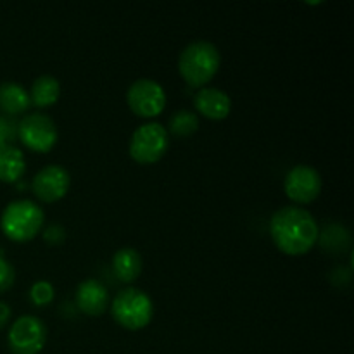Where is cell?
Returning a JSON list of instances; mask_svg holds the SVG:
<instances>
[{
    "label": "cell",
    "instance_id": "8fae6325",
    "mask_svg": "<svg viewBox=\"0 0 354 354\" xmlns=\"http://www.w3.org/2000/svg\"><path fill=\"white\" fill-rule=\"evenodd\" d=\"M76 304L88 317H100L109 304L106 286L95 279L83 280L76 289Z\"/></svg>",
    "mask_w": 354,
    "mask_h": 354
},
{
    "label": "cell",
    "instance_id": "2e32d148",
    "mask_svg": "<svg viewBox=\"0 0 354 354\" xmlns=\"http://www.w3.org/2000/svg\"><path fill=\"white\" fill-rule=\"evenodd\" d=\"M59 95H61V83L57 82V78L50 75L40 76L31 85L30 100L37 107L54 106L57 102Z\"/></svg>",
    "mask_w": 354,
    "mask_h": 354
},
{
    "label": "cell",
    "instance_id": "4fadbf2b",
    "mask_svg": "<svg viewBox=\"0 0 354 354\" xmlns=\"http://www.w3.org/2000/svg\"><path fill=\"white\" fill-rule=\"evenodd\" d=\"M26 161L23 152L12 144H0V180L7 183L17 182L24 175Z\"/></svg>",
    "mask_w": 354,
    "mask_h": 354
},
{
    "label": "cell",
    "instance_id": "44dd1931",
    "mask_svg": "<svg viewBox=\"0 0 354 354\" xmlns=\"http://www.w3.org/2000/svg\"><path fill=\"white\" fill-rule=\"evenodd\" d=\"M44 239L48 242V244L57 245L66 239V230L62 227H59V225H52V227H48L47 230H45Z\"/></svg>",
    "mask_w": 354,
    "mask_h": 354
},
{
    "label": "cell",
    "instance_id": "9c48e42d",
    "mask_svg": "<svg viewBox=\"0 0 354 354\" xmlns=\"http://www.w3.org/2000/svg\"><path fill=\"white\" fill-rule=\"evenodd\" d=\"M287 197L297 204H310L320 196L322 176L313 166L297 165L287 173L283 182Z\"/></svg>",
    "mask_w": 354,
    "mask_h": 354
},
{
    "label": "cell",
    "instance_id": "9a60e30c",
    "mask_svg": "<svg viewBox=\"0 0 354 354\" xmlns=\"http://www.w3.org/2000/svg\"><path fill=\"white\" fill-rule=\"evenodd\" d=\"M113 270L121 282H133L142 272V256L133 248L120 249L113 258Z\"/></svg>",
    "mask_w": 354,
    "mask_h": 354
},
{
    "label": "cell",
    "instance_id": "7402d4cb",
    "mask_svg": "<svg viewBox=\"0 0 354 354\" xmlns=\"http://www.w3.org/2000/svg\"><path fill=\"white\" fill-rule=\"evenodd\" d=\"M9 318H10V308L7 306L6 303H2V301H0V330L6 327V324L9 322Z\"/></svg>",
    "mask_w": 354,
    "mask_h": 354
},
{
    "label": "cell",
    "instance_id": "e0dca14e",
    "mask_svg": "<svg viewBox=\"0 0 354 354\" xmlns=\"http://www.w3.org/2000/svg\"><path fill=\"white\" fill-rule=\"evenodd\" d=\"M199 128V118L187 109H180L169 120V133L178 138H185L194 135Z\"/></svg>",
    "mask_w": 354,
    "mask_h": 354
},
{
    "label": "cell",
    "instance_id": "5bb4252c",
    "mask_svg": "<svg viewBox=\"0 0 354 354\" xmlns=\"http://www.w3.org/2000/svg\"><path fill=\"white\" fill-rule=\"evenodd\" d=\"M30 93L14 82L0 83V109L6 114L16 116L30 107Z\"/></svg>",
    "mask_w": 354,
    "mask_h": 354
},
{
    "label": "cell",
    "instance_id": "ba28073f",
    "mask_svg": "<svg viewBox=\"0 0 354 354\" xmlns=\"http://www.w3.org/2000/svg\"><path fill=\"white\" fill-rule=\"evenodd\" d=\"M127 100L130 109L140 118H154L166 107V92L158 82L140 78L128 88Z\"/></svg>",
    "mask_w": 354,
    "mask_h": 354
},
{
    "label": "cell",
    "instance_id": "5b68a950",
    "mask_svg": "<svg viewBox=\"0 0 354 354\" xmlns=\"http://www.w3.org/2000/svg\"><path fill=\"white\" fill-rule=\"evenodd\" d=\"M169 149V133L162 124L147 123L133 131L130 156L138 165H152L165 158Z\"/></svg>",
    "mask_w": 354,
    "mask_h": 354
},
{
    "label": "cell",
    "instance_id": "52a82bcc",
    "mask_svg": "<svg viewBox=\"0 0 354 354\" xmlns=\"http://www.w3.org/2000/svg\"><path fill=\"white\" fill-rule=\"evenodd\" d=\"M17 137L30 151L48 152L57 144V128L47 114L31 113L17 123Z\"/></svg>",
    "mask_w": 354,
    "mask_h": 354
},
{
    "label": "cell",
    "instance_id": "d6986e66",
    "mask_svg": "<svg viewBox=\"0 0 354 354\" xmlns=\"http://www.w3.org/2000/svg\"><path fill=\"white\" fill-rule=\"evenodd\" d=\"M14 280H16V272H14L12 265L3 258V252L0 251V292L9 290Z\"/></svg>",
    "mask_w": 354,
    "mask_h": 354
},
{
    "label": "cell",
    "instance_id": "7c38bea8",
    "mask_svg": "<svg viewBox=\"0 0 354 354\" xmlns=\"http://www.w3.org/2000/svg\"><path fill=\"white\" fill-rule=\"evenodd\" d=\"M194 106L207 120L220 121L225 120L230 114L232 100L230 95L227 92H223V90L207 86V88H201L196 93V97H194Z\"/></svg>",
    "mask_w": 354,
    "mask_h": 354
},
{
    "label": "cell",
    "instance_id": "8992f818",
    "mask_svg": "<svg viewBox=\"0 0 354 354\" xmlns=\"http://www.w3.org/2000/svg\"><path fill=\"white\" fill-rule=\"evenodd\" d=\"M7 342L12 354H40L47 342V327L33 315H24L10 325Z\"/></svg>",
    "mask_w": 354,
    "mask_h": 354
},
{
    "label": "cell",
    "instance_id": "ffe728a7",
    "mask_svg": "<svg viewBox=\"0 0 354 354\" xmlns=\"http://www.w3.org/2000/svg\"><path fill=\"white\" fill-rule=\"evenodd\" d=\"M17 127L10 118L0 116V144H10L16 138Z\"/></svg>",
    "mask_w": 354,
    "mask_h": 354
},
{
    "label": "cell",
    "instance_id": "277c9868",
    "mask_svg": "<svg viewBox=\"0 0 354 354\" xmlns=\"http://www.w3.org/2000/svg\"><path fill=\"white\" fill-rule=\"evenodd\" d=\"M111 315L114 322L127 330H140L151 324L154 317L152 299L137 287H128L118 292L111 304Z\"/></svg>",
    "mask_w": 354,
    "mask_h": 354
},
{
    "label": "cell",
    "instance_id": "7a4b0ae2",
    "mask_svg": "<svg viewBox=\"0 0 354 354\" xmlns=\"http://www.w3.org/2000/svg\"><path fill=\"white\" fill-rule=\"evenodd\" d=\"M221 55L216 45L206 40H196L187 45L178 57V71L190 86H203L216 76Z\"/></svg>",
    "mask_w": 354,
    "mask_h": 354
},
{
    "label": "cell",
    "instance_id": "3957f363",
    "mask_svg": "<svg viewBox=\"0 0 354 354\" xmlns=\"http://www.w3.org/2000/svg\"><path fill=\"white\" fill-rule=\"evenodd\" d=\"M44 211L30 199L12 201L3 209L0 228L14 242H28L44 227Z\"/></svg>",
    "mask_w": 354,
    "mask_h": 354
},
{
    "label": "cell",
    "instance_id": "30bf717a",
    "mask_svg": "<svg viewBox=\"0 0 354 354\" xmlns=\"http://www.w3.org/2000/svg\"><path fill=\"white\" fill-rule=\"evenodd\" d=\"M71 176L64 166L48 165L31 180V190L41 203H55L68 194Z\"/></svg>",
    "mask_w": 354,
    "mask_h": 354
},
{
    "label": "cell",
    "instance_id": "ac0fdd59",
    "mask_svg": "<svg viewBox=\"0 0 354 354\" xmlns=\"http://www.w3.org/2000/svg\"><path fill=\"white\" fill-rule=\"evenodd\" d=\"M54 286L50 282H45V280H40V282L33 283L30 289V299L35 306H47L54 301Z\"/></svg>",
    "mask_w": 354,
    "mask_h": 354
},
{
    "label": "cell",
    "instance_id": "6da1fadb",
    "mask_svg": "<svg viewBox=\"0 0 354 354\" xmlns=\"http://www.w3.org/2000/svg\"><path fill=\"white\" fill-rule=\"evenodd\" d=\"M270 234L280 251L289 256H301L317 244L318 225L310 211L299 206H286L272 216Z\"/></svg>",
    "mask_w": 354,
    "mask_h": 354
}]
</instances>
